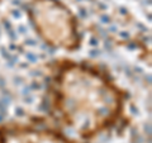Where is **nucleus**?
I'll return each instance as SVG.
<instances>
[{"label":"nucleus","instance_id":"3","mask_svg":"<svg viewBox=\"0 0 152 143\" xmlns=\"http://www.w3.org/2000/svg\"><path fill=\"white\" fill-rule=\"evenodd\" d=\"M0 143H72L56 127L38 120L0 124Z\"/></svg>","mask_w":152,"mask_h":143},{"label":"nucleus","instance_id":"1","mask_svg":"<svg viewBox=\"0 0 152 143\" xmlns=\"http://www.w3.org/2000/svg\"><path fill=\"white\" fill-rule=\"evenodd\" d=\"M47 95L53 120L84 139L115 127L123 118L127 98L103 67L67 58L55 61Z\"/></svg>","mask_w":152,"mask_h":143},{"label":"nucleus","instance_id":"2","mask_svg":"<svg viewBox=\"0 0 152 143\" xmlns=\"http://www.w3.org/2000/svg\"><path fill=\"white\" fill-rule=\"evenodd\" d=\"M27 14L36 33L46 45L64 51H75L80 47L77 18L64 1L29 0Z\"/></svg>","mask_w":152,"mask_h":143}]
</instances>
